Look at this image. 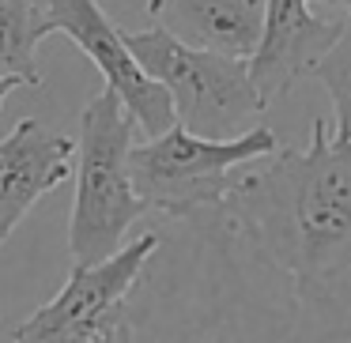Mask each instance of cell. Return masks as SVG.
I'll return each instance as SVG.
<instances>
[{"mask_svg": "<svg viewBox=\"0 0 351 343\" xmlns=\"http://www.w3.org/2000/svg\"><path fill=\"white\" fill-rule=\"evenodd\" d=\"M46 34H53L46 0H0V76L38 91V42Z\"/></svg>", "mask_w": 351, "mask_h": 343, "instance_id": "cell-11", "label": "cell"}, {"mask_svg": "<svg viewBox=\"0 0 351 343\" xmlns=\"http://www.w3.org/2000/svg\"><path fill=\"white\" fill-rule=\"evenodd\" d=\"M268 0H162L155 23L193 49L250 61L265 34Z\"/></svg>", "mask_w": 351, "mask_h": 343, "instance_id": "cell-10", "label": "cell"}, {"mask_svg": "<svg viewBox=\"0 0 351 343\" xmlns=\"http://www.w3.org/2000/svg\"><path fill=\"white\" fill-rule=\"evenodd\" d=\"M223 212L298 287H351V144L332 121H313L302 151L280 147L242 166Z\"/></svg>", "mask_w": 351, "mask_h": 343, "instance_id": "cell-2", "label": "cell"}, {"mask_svg": "<svg viewBox=\"0 0 351 343\" xmlns=\"http://www.w3.org/2000/svg\"><path fill=\"white\" fill-rule=\"evenodd\" d=\"M16 87H23V84H19L16 76H0V106H4V102H8V94L16 91Z\"/></svg>", "mask_w": 351, "mask_h": 343, "instance_id": "cell-13", "label": "cell"}, {"mask_svg": "<svg viewBox=\"0 0 351 343\" xmlns=\"http://www.w3.org/2000/svg\"><path fill=\"white\" fill-rule=\"evenodd\" d=\"M76 140L53 132L38 117H23L0 140V245L19 230L46 192L72 177Z\"/></svg>", "mask_w": 351, "mask_h": 343, "instance_id": "cell-9", "label": "cell"}, {"mask_svg": "<svg viewBox=\"0 0 351 343\" xmlns=\"http://www.w3.org/2000/svg\"><path fill=\"white\" fill-rule=\"evenodd\" d=\"M167 223L110 343H351V287H298L223 207Z\"/></svg>", "mask_w": 351, "mask_h": 343, "instance_id": "cell-1", "label": "cell"}, {"mask_svg": "<svg viewBox=\"0 0 351 343\" xmlns=\"http://www.w3.org/2000/svg\"><path fill=\"white\" fill-rule=\"evenodd\" d=\"M140 4H144V12H147V16H155V12L162 8V0H140Z\"/></svg>", "mask_w": 351, "mask_h": 343, "instance_id": "cell-15", "label": "cell"}, {"mask_svg": "<svg viewBox=\"0 0 351 343\" xmlns=\"http://www.w3.org/2000/svg\"><path fill=\"white\" fill-rule=\"evenodd\" d=\"M125 42L147 76L167 87V94L174 99L178 125L193 136L234 140L253 117L265 114V99L257 94L250 61L193 49L162 27L129 31Z\"/></svg>", "mask_w": 351, "mask_h": 343, "instance_id": "cell-5", "label": "cell"}, {"mask_svg": "<svg viewBox=\"0 0 351 343\" xmlns=\"http://www.w3.org/2000/svg\"><path fill=\"white\" fill-rule=\"evenodd\" d=\"M136 121L110 87H102L80 110L76 140V200L69 219L72 264H102L129 245V230L152 207L136 192L129 174V155Z\"/></svg>", "mask_w": 351, "mask_h": 343, "instance_id": "cell-3", "label": "cell"}, {"mask_svg": "<svg viewBox=\"0 0 351 343\" xmlns=\"http://www.w3.org/2000/svg\"><path fill=\"white\" fill-rule=\"evenodd\" d=\"M280 151L272 129L242 132L234 140H204L174 125L170 132L132 147L129 174L152 212L167 219H189L208 207H223L238 170Z\"/></svg>", "mask_w": 351, "mask_h": 343, "instance_id": "cell-4", "label": "cell"}, {"mask_svg": "<svg viewBox=\"0 0 351 343\" xmlns=\"http://www.w3.org/2000/svg\"><path fill=\"white\" fill-rule=\"evenodd\" d=\"M313 79H321V87L332 99V132L336 140L351 144V16L343 19V31L336 38V46L321 57V64L313 68Z\"/></svg>", "mask_w": 351, "mask_h": 343, "instance_id": "cell-12", "label": "cell"}, {"mask_svg": "<svg viewBox=\"0 0 351 343\" xmlns=\"http://www.w3.org/2000/svg\"><path fill=\"white\" fill-rule=\"evenodd\" d=\"M313 4V0H310ZM317 4H325V8H336V12H343V16H351V0H317Z\"/></svg>", "mask_w": 351, "mask_h": 343, "instance_id": "cell-14", "label": "cell"}, {"mask_svg": "<svg viewBox=\"0 0 351 343\" xmlns=\"http://www.w3.org/2000/svg\"><path fill=\"white\" fill-rule=\"evenodd\" d=\"M46 8L53 34H69L80 46V53H87V61L102 72L106 87L125 102V110L132 114L136 129L147 140L174 129V99L167 94V87L155 84L144 72V64L136 61V53L125 42V31L110 23L99 0H46Z\"/></svg>", "mask_w": 351, "mask_h": 343, "instance_id": "cell-7", "label": "cell"}, {"mask_svg": "<svg viewBox=\"0 0 351 343\" xmlns=\"http://www.w3.org/2000/svg\"><path fill=\"white\" fill-rule=\"evenodd\" d=\"M348 16H317L310 0H268L265 34L257 53L250 57V72L265 106L295 91L321 64V57L336 46Z\"/></svg>", "mask_w": 351, "mask_h": 343, "instance_id": "cell-8", "label": "cell"}, {"mask_svg": "<svg viewBox=\"0 0 351 343\" xmlns=\"http://www.w3.org/2000/svg\"><path fill=\"white\" fill-rule=\"evenodd\" d=\"M155 249L159 230H147L102 264H72L64 287L12 328V343H110Z\"/></svg>", "mask_w": 351, "mask_h": 343, "instance_id": "cell-6", "label": "cell"}]
</instances>
